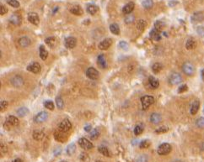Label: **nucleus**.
Returning <instances> with one entry per match:
<instances>
[{
	"label": "nucleus",
	"instance_id": "obj_52",
	"mask_svg": "<svg viewBox=\"0 0 204 162\" xmlns=\"http://www.w3.org/2000/svg\"><path fill=\"white\" fill-rule=\"evenodd\" d=\"M197 32L199 36L204 37V27H198L197 29Z\"/></svg>",
	"mask_w": 204,
	"mask_h": 162
},
{
	"label": "nucleus",
	"instance_id": "obj_27",
	"mask_svg": "<svg viewBox=\"0 0 204 162\" xmlns=\"http://www.w3.org/2000/svg\"><path fill=\"white\" fill-rule=\"evenodd\" d=\"M48 56V52L46 50V48L44 47V45H41L40 46V57L42 61H45Z\"/></svg>",
	"mask_w": 204,
	"mask_h": 162
},
{
	"label": "nucleus",
	"instance_id": "obj_38",
	"mask_svg": "<svg viewBox=\"0 0 204 162\" xmlns=\"http://www.w3.org/2000/svg\"><path fill=\"white\" fill-rule=\"evenodd\" d=\"M142 4H143L144 8L147 9H151L153 7V0H144Z\"/></svg>",
	"mask_w": 204,
	"mask_h": 162
},
{
	"label": "nucleus",
	"instance_id": "obj_41",
	"mask_svg": "<svg viewBox=\"0 0 204 162\" xmlns=\"http://www.w3.org/2000/svg\"><path fill=\"white\" fill-rule=\"evenodd\" d=\"M150 144H151V143L148 140H144L140 142L139 147H140V149H147L150 146Z\"/></svg>",
	"mask_w": 204,
	"mask_h": 162
},
{
	"label": "nucleus",
	"instance_id": "obj_57",
	"mask_svg": "<svg viewBox=\"0 0 204 162\" xmlns=\"http://www.w3.org/2000/svg\"><path fill=\"white\" fill-rule=\"evenodd\" d=\"M201 75H202V78H203V80L204 81V69H203V70H202V73H201Z\"/></svg>",
	"mask_w": 204,
	"mask_h": 162
},
{
	"label": "nucleus",
	"instance_id": "obj_5",
	"mask_svg": "<svg viewBox=\"0 0 204 162\" xmlns=\"http://www.w3.org/2000/svg\"><path fill=\"white\" fill-rule=\"evenodd\" d=\"M71 128H72V124H71L70 121L67 119H63L59 124V130L62 132H64V133L68 132L71 129Z\"/></svg>",
	"mask_w": 204,
	"mask_h": 162
},
{
	"label": "nucleus",
	"instance_id": "obj_15",
	"mask_svg": "<svg viewBox=\"0 0 204 162\" xmlns=\"http://www.w3.org/2000/svg\"><path fill=\"white\" fill-rule=\"evenodd\" d=\"M204 20V14L202 12H197L191 16V21L193 23H200Z\"/></svg>",
	"mask_w": 204,
	"mask_h": 162
},
{
	"label": "nucleus",
	"instance_id": "obj_50",
	"mask_svg": "<svg viewBox=\"0 0 204 162\" xmlns=\"http://www.w3.org/2000/svg\"><path fill=\"white\" fill-rule=\"evenodd\" d=\"M197 125L199 128H204V119L200 118L197 120Z\"/></svg>",
	"mask_w": 204,
	"mask_h": 162
},
{
	"label": "nucleus",
	"instance_id": "obj_22",
	"mask_svg": "<svg viewBox=\"0 0 204 162\" xmlns=\"http://www.w3.org/2000/svg\"><path fill=\"white\" fill-rule=\"evenodd\" d=\"M185 47L187 50H194L197 47V42L193 39H188L185 43Z\"/></svg>",
	"mask_w": 204,
	"mask_h": 162
},
{
	"label": "nucleus",
	"instance_id": "obj_3",
	"mask_svg": "<svg viewBox=\"0 0 204 162\" xmlns=\"http://www.w3.org/2000/svg\"><path fill=\"white\" fill-rule=\"evenodd\" d=\"M182 82L181 76L177 72H173L169 77V82L171 85H178Z\"/></svg>",
	"mask_w": 204,
	"mask_h": 162
},
{
	"label": "nucleus",
	"instance_id": "obj_40",
	"mask_svg": "<svg viewBox=\"0 0 204 162\" xmlns=\"http://www.w3.org/2000/svg\"><path fill=\"white\" fill-rule=\"evenodd\" d=\"M56 106L59 109H62L63 106H64V103H63V100L62 99L61 97H56Z\"/></svg>",
	"mask_w": 204,
	"mask_h": 162
},
{
	"label": "nucleus",
	"instance_id": "obj_28",
	"mask_svg": "<svg viewBox=\"0 0 204 162\" xmlns=\"http://www.w3.org/2000/svg\"><path fill=\"white\" fill-rule=\"evenodd\" d=\"M98 10H99V8L96 5H94V4H90L87 7V12L90 14H91V15L95 14L98 12Z\"/></svg>",
	"mask_w": 204,
	"mask_h": 162
},
{
	"label": "nucleus",
	"instance_id": "obj_26",
	"mask_svg": "<svg viewBox=\"0 0 204 162\" xmlns=\"http://www.w3.org/2000/svg\"><path fill=\"white\" fill-rule=\"evenodd\" d=\"M148 82H149V85L151 86V88H159V80H157L155 77H153V76H149V78H148Z\"/></svg>",
	"mask_w": 204,
	"mask_h": 162
},
{
	"label": "nucleus",
	"instance_id": "obj_55",
	"mask_svg": "<svg viewBox=\"0 0 204 162\" xmlns=\"http://www.w3.org/2000/svg\"><path fill=\"white\" fill-rule=\"evenodd\" d=\"M91 129H92V126L91 125H87V126L84 127V130L86 132H90V131H91Z\"/></svg>",
	"mask_w": 204,
	"mask_h": 162
},
{
	"label": "nucleus",
	"instance_id": "obj_12",
	"mask_svg": "<svg viewBox=\"0 0 204 162\" xmlns=\"http://www.w3.org/2000/svg\"><path fill=\"white\" fill-rule=\"evenodd\" d=\"M28 20L31 24H33L35 25H38L39 22H40V18H39V16H38V14H37V13L31 12V13L28 14Z\"/></svg>",
	"mask_w": 204,
	"mask_h": 162
},
{
	"label": "nucleus",
	"instance_id": "obj_49",
	"mask_svg": "<svg viewBox=\"0 0 204 162\" xmlns=\"http://www.w3.org/2000/svg\"><path fill=\"white\" fill-rule=\"evenodd\" d=\"M134 19H135V18H134L133 15H128L127 18H125V23L129 24H132V22H134Z\"/></svg>",
	"mask_w": 204,
	"mask_h": 162
},
{
	"label": "nucleus",
	"instance_id": "obj_46",
	"mask_svg": "<svg viewBox=\"0 0 204 162\" xmlns=\"http://www.w3.org/2000/svg\"><path fill=\"white\" fill-rule=\"evenodd\" d=\"M80 161L81 162H90V157L87 154L83 153L80 155Z\"/></svg>",
	"mask_w": 204,
	"mask_h": 162
},
{
	"label": "nucleus",
	"instance_id": "obj_53",
	"mask_svg": "<svg viewBox=\"0 0 204 162\" xmlns=\"http://www.w3.org/2000/svg\"><path fill=\"white\" fill-rule=\"evenodd\" d=\"M187 89H188V87H187L186 85H182V86H181V87L179 88L178 92H179V93H182V92H184L185 91H187Z\"/></svg>",
	"mask_w": 204,
	"mask_h": 162
},
{
	"label": "nucleus",
	"instance_id": "obj_1",
	"mask_svg": "<svg viewBox=\"0 0 204 162\" xmlns=\"http://www.w3.org/2000/svg\"><path fill=\"white\" fill-rule=\"evenodd\" d=\"M141 103H142V106H143V109L146 110L148 109L152 104H153L154 103V98L153 97L150 96V95H146L141 97Z\"/></svg>",
	"mask_w": 204,
	"mask_h": 162
},
{
	"label": "nucleus",
	"instance_id": "obj_31",
	"mask_svg": "<svg viewBox=\"0 0 204 162\" xmlns=\"http://www.w3.org/2000/svg\"><path fill=\"white\" fill-rule=\"evenodd\" d=\"M162 69H163V66H162L161 63L156 62V63H154V64L152 66V71L154 72L155 74L159 73Z\"/></svg>",
	"mask_w": 204,
	"mask_h": 162
},
{
	"label": "nucleus",
	"instance_id": "obj_59",
	"mask_svg": "<svg viewBox=\"0 0 204 162\" xmlns=\"http://www.w3.org/2000/svg\"><path fill=\"white\" fill-rule=\"evenodd\" d=\"M61 162H68V161H61Z\"/></svg>",
	"mask_w": 204,
	"mask_h": 162
},
{
	"label": "nucleus",
	"instance_id": "obj_8",
	"mask_svg": "<svg viewBox=\"0 0 204 162\" xmlns=\"http://www.w3.org/2000/svg\"><path fill=\"white\" fill-rule=\"evenodd\" d=\"M86 76L92 80H96L99 77V72L94 67H90L86 71Z\"/></svg>",
	"mask_w": 204,
	"mask_h": 162
},
{
	"label": "nucleus",
	"instance_id": "obj_21",
	"mask_svg": "<svg viewBox=\"0 0 204 162\" xmlns=\"http://www.w3.org/2000/svg\"><path fill=\"white\" fill-rule=\"evenodd\" d=\"M199 108H200V103H199V101H197V100L194 101V102L192 103L191 106V113L192 115L197 114V113L198 110H199Z\"/></svg>",
	"mask_w": 204,
	"mask_h": 162
},
{
	"label": "nucleus",
	"instance_id": "obj_33",
	"mask_svg": "<svg viewBox=\"0 0 204 162\" xmlns=\"http://www.w3.org/2000/svg\"><path fill=\"white\" fill-rule=\"evenodd\" d=\"M66 151H67V154H68V155H74V152L76 151V146H75V144H74V143L69 144V145L67 147Z\"/></svg>",
	"mask_w": 204,
	"mask_h": 162
},
{
	"label": "nucleus",
	"instance_id": "obj_45",
	"mask_svg": "<svg viewBox=\"0 0 204 162\" xmlns=\"http://www.w3.org/2000/svg\"><path fill=\"white\" fill-rule=\"evenodd\" d=\"M148 155H142L140 156H138V158L136 160V162H148Z\"/></svg>",
	"mask_w": 204,
	"mask_h": 162
},
{
	"label": "nucleus",
	"instance_id": "obj_39",
	"mask_svg": "<svg viewBox=\"0 0 204 162\" xmlns=\"http://www.w3.org/2000/svg\"><path fill=\"white\" fill-rule=\"evenodd\" d=\"M164 27H165V24H164L162 21L158 20V21H156L155 24H154V29H156V30H159V31L162 30Z\"/></svg>",
	"mask_w": 204,
	"mask_h": 162
},
{
	"label": "nucleus",
	"instance_id": "obj_51",
	"mask_svg": "<svg viewBox=\"0 0 204 162\" xmlns=\"http://www.w3.org/2000/svg\"><path fill=\"white\" fill-rule=\"evenodd\" d=\"M0 8H1V9H0V14H1V15H3V14H7V12H8V9H7L6 6L1 4V7H0Z\"/></svg>",
	"mask_w": 204,
	"mask_h": 162
},
{
	"label": "nucleus",
	"instance_id": "obj_6",
	"mask_svg": "<svg viewBox=\"0 0 204 162\" xmlns=\"http://www.w3.org/2000/svg\"><path fill=\"white\" fill-rule=\"evenodd\" d=\"M78 144L79 146L84 149H90L93 148V144L87 139L85 138H81L78 140Z\"/></svg>",
	"mask_w": 204,
	"mask_h": 162
},
{
	"label": "nucleus",
	"instance_id": "obj_54",
	"mask_svg": "<svg viewBox=\"0 0 204 162\" xmlns=\"http://www.w3.org/2000/svg\"><path fill=\"white\" fill-rule=\"evenodd\" d=\"M0 107H1V110H5L6 108L8 107V102L7 101H2L1 104H0Z\"/></svg>",
	"mask_w": 204,
	"mask_h": 162
},
{
	"label": "nucleus",
	"instance_id": "obj_36",
	"mask_svg": "<svg viewBox=\"0 0 204 162\" xmlns=\"http://www.w3.org/2000/svg\"><path fill=\"white\" fill-rule=\"evenodd\" d=\"M146 22L144 21V20H143V19H141V20H139L138 21V24H137V28H138V30H140V31H143L144 29H145V27H146Z\"/></svg>",
	"mask_w": 204,
	"mask_h": 162
},
{
	"label": "nucleus",
	"instance_id": "obj_16",
	"mask_svg": "<svg viewBox=\"0 0 204 162\" xmlns=\"http://www.w3.org/2000/svg\"><path fill=\"white\" fill-rule=\"evenodd\" d=\"M9 21L11 24H13L15 25H19L22 22V18L19 14H14L9 18Z\"/></svg>",
	"mask_w": 204,
	"mask_h": 162
},
{
	"label": "nucleus",
	"instance_id": "obj_20",
	"mask_svg": "<svg viewBox=\"0 0 204 162\" xmlns=\"http://www.w3.org/2000/svg\"><path fill=\"white\" fill-rule=\"evenodd\" d=\"M6 122H8L12 127L19 125V119L16 117H15V116H13V115L8 116V118L6 119Z\"/></svg>",
	"mask_w": 204,
	"mask_h": 162
},
{
	"label": "nucleus",
	"instance_id": "obj_17",
	"mask_svg": "<svg viewBox=\"0 0 204 162\" xmlns=\"http://www.w3.org/2000/svg\"><path fill=\"white\" fill-rule=\"evenodd\" d=\"M19 44L21 47H27L29 46L31 44V40L30 38L26 37V36H24V37H21L19 40Z\"/></svg>",
	"mask_w": 204,
	"mask_h": 162
},
{
	"label": "nucleus",
	"instance_id": "obj_14",
	"mask_svg": "<svg viewBox=\"0 0 204 162\" xmlns=\"http://www.w3.org/2000/svg\"><path fill=\"white\" fill-rule=\"evenodd\" d=\"M162 121V117L159 113H153L150 116V122L153 124H159Z\"/></svg>",
	"mask_w": 204,
	"mask_h": 162
},
{
	"label": "nucleus",
	"instance_id": "obj_29",
	"mask_svg": "<svg viewBox=\"0 0 204 162\" xmlns=\"http://www.w3.org/2000/svg\"><path fill=\"white\" fill-rule=\"evenodd\" d=\"M44 137V132L42 130H36L33 133V138L36 140H41Z\"/></svg>",
	"mask_w": 204,
	"mask_h": 162
},
{
	"label": "nucleus",
	"instance_id": "obj_42",
	"mask_svg": "<svg viewBox=\"0 0 204 162\" xmlns=\"http://www.w3.org/2000/svg\"><path fill=\"white\" fill-rule=\"evenodd\" d=\"M143 131H144V127L142 126V125H137V126L135 127V128H134V134L136 135L141 134L143 133Z\"/></svg>",
	"mask_w": 204,
	"mask_h": 162
},
{
	"label": "nucleus",
	"instance_id": "obj_23",
	"mask_svg": "<svg viewBox=\"0 0 204 162\" xmlns=\"http://www.w3.org/2000/svg\"><path fill=\"white\" fill-rule=\"evenodd\" d=\"M98 64L100 65V67L103 69L106 68L107 64H106V60L104 55H100L98 56Z\"/></svg>",
	"mask_w": 204,
	"mask_h": 162
},
{
	"label": "nucleus",
	"instance_id": "obj_11",
	"mask_svg": "<svg viewBox=\"0 0 204 162\" xmlns=\"http://www.w3.org/2000/svg\"><path fill=\"white\" fill-rule=\"evenodd\" d=\"M11 83L15 87V88H20L24 85V80L20 76H15L11 79Z\"/></svg>",
	"mask_w": 204,
	"mask_h": 162
},
{
	"label": "nucleus",
	"instance_id": "obj_2",
	"mask_svg": "<svg viewBox=\"0 0 204 162\" xmlns=\"http://www.w3.org/2000/svg\"><path fill=\"white\" fill-rule=\"evenodd\" d=\"M171 149H172V147L170 144L168 143H163L158 148V154L160 155H166L170 153Z\"/></svg>",
	"mask_w": 204,
	"mask_h": 162
},
{
	"label": "nucleus",
	"instance_id": "obj_47",
	"mask_svg": "<svg viewBox=\"0 0 204 162\" xmlns=\"http://www.w3.org/2000/svg\"><path fill=\"white\" fill-rule=\"evenodd\" d=\"M169 130V128L168 127H165V126H163V127H160V128H159L155 132L157 133V134H164V133H166L167 131Z\"/></svg>",
	"mask_w": 204,
	"mask_h": 162
},
{
	"label": "nucleus",
	"instance_id": "obj_7",
	"mask_svg": "<svg viewBox=\"0 0 204 162\" xmlns=\"http://www.w3.org/2000/svg\"><path fill=\"white\" fill-rule=\"evenodd\" d=\"M111 44H112V40L110 38H106V39L103 40L102 41H100L98 46H99V49H100L102 51H105V50H107L111 47Z\"/></svg>",
	"mask_w": 204,
	"mask_h": 162
},
{
	"label": "nucleus",
	"instance_id": "obj_24",
	"mask_svg": "<svg viewBox=\"0 0 204 162\" xmlns=\"http://www.w3.org/2000/svg\"><path fill=\"white\" fill-rule=\"evenodd\" d=\"M149 36H150V38H151V39H153V40H156V41H158V40H159L161 39V36L159 35V31L157 30L156 29H153V30L150 31Z\"/></svg>",
	"mask_w": 204,
	"mask_h": 162
},
{
	"label": "nucleus",
	"instance_id": "obj_43",
	"mask_svg": "<svg viewBox=\"0 0 204 162\" xmlns=\"http://www.w3.org/2000/svg\"><path fill=\"white\" fill-rule=\"evenodd\" d=\"M7 3L14 8H19V3L18 0H7Z\"/></svg>",
	"mask_w": 204,
	"mask_h": 162
},
{
	"label": "nucleus",
	"instance_id": "obj_25",
	"mask_svg": "<svg viewBox=\"0 0 204 162\" xmlns=\"http://www.w3.org/2000/svg\"><path fill=\"white\" fill-rule=\"evenodd\" d=\"M46 44L50 47V48H55L56 45V40L55 37H48L46 39Z\"/></svg>",
	"mask_w": 204,
	"mask_h": 162
},
{
	"label": "nucleus",
	"instance_id": "obj_32",
	"mask_svg": "<svg viewBox=\"0 0 204 162\" xmlns=\"http://www.w3.org/2000/svg\"><path fill=\"white\" fill-rule=\"evenodd\" d=\"M110 30L114 35L118 36L120 34V28H119L118 24H112L110 25Z\"/></svg>",
	"mask_w": 204,
	"mask_h": 162
},
{
	"label": "nucleus",
	"instance_id": "obj_58",
	"mask_svg": "<svg viewBox=\"0 0 204 162\" xmlns=\"http://www.w3.org/2000/svg\"><path fill=\"white\" fill-rule=\"evenodd\" d=\"M174 162H183V161H175Z\"/></svg>",
	"mask_w": 204,
	"mask_h": 162
},
{
	"label": "nucleus",
	"instance_id": "obj_30",
	"mask_svg": "<svg viewBox=\"0 0 204 162\" xmlns=\"http://www.w3.org/2000/svg\"><path fill=\"white\" fill-rule=\"evenodd\" d=\"M99 152L101 153L103 155L105 156H107V157H111V154H110V151L108 149V148L105 147V146H100L99 149H98Z\"/></svg>",
	"mask_w": 204,
	"mask_h": 162
},
{
	"label": "nucleus",
	"instance_id": "obj_60",
	"mask_svg": "<svg viewBox=\"0 0 204 162\" xmlns=\"http://www.w3.org/2000/svg\"><path fill=\"white\" fill-rule=\"evenodd\" d=\"M96 162H102V161H96Z\"/></svg>",
	"mask_w": 204,
	"mask_h": 162
},
{
	"label": "nucleus",
	"instance_id": "obj_37",
	"mask_svg": "<svg viewBox=\"0 0 204 162\" xmlns=\"http://www.w3.org/2000/svg\"><path fill=\"white\" fill-rule=\"evenodd\" d=\"M99 136H100V132H99V130L97 128L93 129L92 131H91V133H90V139L92 140H96Z\"/></svg>",
	"mask_w": 204,
	"mask_h": 162
},
{
	"label": "nucleus",
	"instance_id": "obj_35",
	"mask_svg": "<svg viewBox=\"0 0 204 162\" xmlns=\"http://www.w3.org/2000/svg\"><path fill=\"white\" fill-rule=\"evenodd\" d=\"M61 132H62V131H61ZM63 133H64V132H62V133L58 132L57 134H56V133H55L56 140H58V141H60V142H64V141H65L67 139H66V138H64Z\"/></svg>",
	"mask_w": 204,
	"mask_h": 162
},
{
	"label": "nucleus",
	"instance_id": "obj_48",
	"mask_svg": "<svg viewBox=\"0 0 204 162\" xmlns=\"http://www.w3.org/2000/svg\"><path fill=\"white\" fill-rule=\"evenodd\" d=\"M119 46H120V48H122V50H125V51H127L128 49V44L126 41H121L119 43Z\"/></svg>",
	"mask_w": 204,
	"mask_h": 162
},
{
	"label": "nucleus",
	"instance_id": "obj_56",
	"mask_svg": "<svg viewBox=\"0 0 204 162\" xmlns=\"http://www.w3.org/2000/svg\"><path fill=\"white\" fill-rule=\"evenodd\" d=\"M13 162H23V161H22L21 159H19V158H17V159L14 160V161H13Z\"/></svg>",
	"mask_w": 204,
	"mask_h": 162
},
{
	"label": "nucleus",
	"instance_id": "obj_18",
	"mask_svg": "<svg viewBox=\"0 0 204 162\" xmlns=\"http://www.w3.org/2000/svg\"><path fill=\"white\" fill-rule=\"evenodd\" d=\"M134 7H135V4H134L132 2L128 3L126 4V5L123 7V9H122L123 14H129L130 13H132V10L134 9Z\"/></svg>",
	"mask_w": 204,
	"mask_h": 162
},
{
	"label": "nucleus",
	"instance_id": "obj_9",
	"mask_svg": "<svg viewBox=\"0 0 204 162\" xmlns=\"http://www.w3.org/2000/svg\"><path fill=\"white\" fill-rule=\"evenodd\" d=\"M47 118H48V113L47 112H41L35 117L34 121L36 123H43L47 119Z\"/></svg>",
	"mask_w": 204,
	"mask_h": 162
},
{
	"label": "nucleus",
	"instance_id": "obj_44",
	"mask_svg": "<svg viewBox=\"0 0 204 162\" xmlns=\"http://www.w3.org/2000/svg\"><path fill=\"white\" fill-rule=\"evenodd\" d=\"M44 106L49 110H53L54 109V104L52 101H46L44 103Z\"/></svg>",
	"mask_w": 204,
	"mask_h": 162
},
{
	"label": "nucleus",
	"instance_id": "obj_19",
	"mask_svg": "<svg viewBox=\"0 0 204 162\" xmlns=\"http://www.w3.org/2000/svg\"><path fill=\"white\" fill-rule=\"evenodd\" d=\"M70 12L72 14H74L75 15H78V16H80L83 14V9L80 6L78 5H73L71 8H70Z\"/></svg>",
	"mask_w": 204,
	"mask_h": 162
},
{
	"label": "nucleus",
	"instance_id": "obj_10",
	"mask_svg": "<svg viewBox=\"0 0 204 162\" xmlns=\"http://www.w3.org/2000/svg\"><path fill=\"white\" fill-rule=\"evenodd\" d=\"M41 65L38 62H32L27 67V70L29 72H33V73H36V74L41 72Z\"/></svg>",
	"mask_w": 204,
	"mask_h": 162
},
{
	"label": "nucleus",
	"instance_id": "obj_4",
	"mask_svg": "<svg viewBox=\"0 0 204 162\" xmlns=\"http://www.w3.org/2000/svg\"><path fill=\"white\" fill-rule=\"evenodd\" d=\"M182 70L186 76H191L195 73V67L190 62H185L182 66Z\"/></svg>",
	"mask_w": 204,
	"mask_h": 162
},
{
	"label": "nucleus",
	"instance_id": "obj_34",
	"mask_svg": "<svg viewBox=\"0 0 204 162\" xmlns=\"http://www.w3.org/2000/svg\"><path fill=\"white\" fill-rule=\"evenodd\" d=\"M29 110L26 108H20L17 110V114L19 117H25L28 114Z\"/></svg>",
	"mask_w": 204,
	"mask_h": 162
},
{
	"label": "nucleus",
	"instance_id": "obj_13",
	"mask_svg": "<svg viewBox=\"0 0 204 162\" xmlns=\"http://www.w3.org/2000/svg\"><path fill=\"white\" fill-rule=\"evenodd\" d=\"M77 45V40L74 37H68L65 40V46L68 49H73Z\"/></svg>",
	"mask_w": 204,
	"mask_h": 162
}]
</instances>
